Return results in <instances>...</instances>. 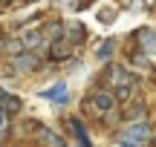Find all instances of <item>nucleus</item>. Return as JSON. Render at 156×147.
<instances>
[{"mask_svg":"<svg viewBox=\"0 0 156 147\" xmlns=\"http://www.w3.org/2000/svg\"><path fill=\"white\" fill-rule=\"evenodd\" d=\"M124 118L133 121V124H136V121H142V118H145V104H133V107L124 113Z\"/></svg>","mask_w":156,"mask_h":147,"instance_id":"11","label":"nucleus"},{"mask_svg":"<svg viewBox=\"0 0 156 147\" xmlns=\"http://www.w3.org/2000/svg\"><path fill=\"white\" fill-rule=\"evenodd\" d=\"M113 15H116L113 9H104V12H98V20L101 23H113Z\"/></svg>","mask_w":156,"mask_h":147,"instance_id":"15","label":"nucleus"},{"mask_svg":"<svg viewBox=\"0 0 156 147\" xmlns=\"http://www.w3.org/2000/svg\"><path fill=\"white\" fill-rule=\"evenodd\" d=\"M15 67L20 69V72H32V69L41 67V61H38L35 52H17V55H15Z\"/></svg>","mask_w":156,"mask_h":147,"instance_id":"5","label":"nucleus"},{"mask_svg":"<svg viewBox=\"0 0 156 147\" xmlns=\"http://www.w3.org/2000/svg\"><path fill=\"white\" fill-rule=\"evenodd\" d=\"M3 3H6V0H0V6H3Z\"/></svg>","mask_w":156,"mask_h":147,"instance_id":"18","label":"nucleus"},{"mask_svg":"<svg viewBox=\"0 0 156 147\" xmlns=\"http://www.w3.org/2000/svg\"><path fill=\"white\" fill-rule=\"evenodd\" d=\"M113 49H116V40H104V43L98 46V58H101V61H110Z\"/></svg>","mask_w":156,"mask_h":147,"instance_id":"12","label":"nucleus"},{"mask_svg":"<svg viewBox=\"0 0 156 147\" xmlns=\"http://www.w3.org/2000/svg\"><path fill=\"white\" fill-rule=\"evenodd\" d=\"M87 110H93L95 115H110L113 110H116V95H113L110 90H98L90 95L87 101Z\"/></svg>","mask_w":156,"mask_h":147,"instance_id":"2","label":"nucleus"},{"mask_svg":"<svg viewBox=\"0 0 156 147\" xmlns=\"http://www.w3.org/2000/svg\"><path fill=\"white\" fill-rule=\"evenodd\" d=\"M6 127H9V113L0 110V133H6Z\"/></svg>","mask_w":156,"mask_h":147,"instance_id":"16","label":"nucleus"},{"mask_svg":"<svg viewBox=\"0 0 156 147\" xmlns=\"http://www.w3.org/2000/svg\"><path fill=\"white\" fill-rule=\"evenodd\" d=\"M73 52V43H69L67 38H58V40H52V46H49V58L52 61H64V58Z\"/></svg>","mask_w":156,"mask_h":147,"instance_id":"8","label":"nucleus"},{"mask_svg":"<svg viewBox=\"0 0 156 147\" xmlns=\"http://www.w3.org/2000/svg\"><path fill=\"white\" fill-rule=\"evenodd\" d=\"M41 95H44V98H49V101H55V104H67V101H69V92H67V84H64V81H58L55 87L44 90Z\"/></svg>","mask_w":156,"mask_h":147,"instance_id":"7","label":"nucleus"},{"mask_svg":"<svg viewBox=\"0 0 156 147\" xmlns=\"http://www.w3.org/2000/svg\"><path fill=\"white\" fill-rule=\"evenodd\" d=\"M20 43H23V49H38L41 43H46V38H44V32H38V29H29V32H23V38H20Z\"/></svg>","mask_w":156,"mask_h":147,"instance_id":"9","label":"nucleus"},{"mask_svg":"<svg viewBox=\"0 0 156 147\" xmlns=\"http://www.w3.org/2000/svg\"><path fill=\"white\" fill-rule=\"evenodd\" d=\"M104 84L113 87V90H119V87H133L136 81H133V75H130L124 67H110L107 75H104Z\"/></svg>","mask_w":156,"mask_h":147,"instance_id":"3","label":"nucleus"},{"mask_svg":"<svg viewBox=\"0 0 156 147\" xmlns=\"http://www.w3.org/2000/svg\"><path fill=\"white\" fill-rule=\"evenodd\" d=\"M119 138H122L124 147H147V144H151V138H153V130H151L147 121H136V124H127V127H124Z\"/></svg>","mask_w":156,"mask_h":147,"instance_id":"1","label":"nucleus"},{"mask_svg":"<svg viewBox=\"0 0 156 147\" xmlns=\"http://www.w3.org/2000/svg\"><path fill=\"white\" fill-rule=\"evenodd\" d=\"M44 138H46V144H49V147H67V144H64V138L58 136V133H52V130H44Z\"/></svg>","mask_w":156,"mask_h":147,"instance_id":"13","label":"nucleus"},{"mask_svg":"<svg viewBox=\"0 0 156 147\" xmlns=\"http://www.w3.org/2000/svg\"><path fill=\"white\" fill-rule=\"evenodd\" d=\"M20 107H23L20 98H15V95H9V92L0 90V110H6V113H17Z\"/></svg>","mask_w":156,"mask_h":147,"instance_id":"10","label":"nucleus"},{"mask_svg":"<svg viewBox=\"0 0 156 147\" xmlns=\"http://www.w3.org/2000/svg\"><path fill=\"white\" fill-rule=\"evenodd\" d=\"M64 38L75 46V43H81V40L87 38V29H84L78 20H67V26H64Z\"/></svg>","mask_w":156,"mask_h":147,"instance_id":"6","label":"nucleus"},{"mask_svg":"<svg viewBox=\"0 0 156 147\" xmlns=\"http://www.w3.org/2000/svg\"><path fill=\"white\" fill-rule=\"evenodd\" d=\"M133 63L139 69H147V67H151V55H145V52H142V55H133Z\"/></svg>","mask_w":156,"mask_h":147,"instance_id":"14","label":"nucleus"},{"mask_svg":"<svg viewBox=\"0 0 156 147\" xmlns=\"http://www.w3.org/2000/svg\"><path fill=\"white\" fill-rule=\"evenodd\" d=\"M151 144H153V147H156V136H153V138H151Z\"/></svg>","mask_w":156,"mask_h":147,"instance_id":"17","label":"nucleus"},{"mask_svg":"<svg viewBox=\"0 0 156 147\" xmlns=\"http://www.w3.org/2000/svg\"><path fill=\"white\" fill-rule=\"evenodd\" d=\"M136 40H139V46H142L145 55H156V29L142 26L139 32H136Z\"/></svg>","mask_w":156,"mask_h":147,"instance_id":"4","label":"nucleus"}]
</instances>
